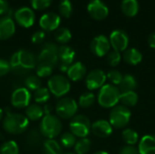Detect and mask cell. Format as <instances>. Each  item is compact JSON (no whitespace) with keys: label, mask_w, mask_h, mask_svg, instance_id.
Listing matches in <instances>:
<instances>
[{"label":"cell","mask_w":155,"mask_h":154,"mask_svg":"<svg viewBox=\"0 0 155 154\" xmlns=\"http://www.w3.org/2000/svg\"><path fill=\"white\" fill-rule=\"evenodd\" d=\"M76 137L72 133H64L60 138V143L64 148H71L76 143Z\"/></svg>","instance_id":"cell-36"},{"label":"cell","mask_w":155,"mask_h":154,"mask_svg":"<svg viewBox=\"0 0 155 154\" xmlns=\"http://www.w3.org/2000/svg\"><path fill=\"white\" fill-rule=\"evenodd\" d=\"M85 74H86V67L81 62H76L71 64L67 71L68 78L74 82L81 81L85 76Z\"/></svg>","instance_id":"cell-19"},{"label":"cell","mask_w":155,"mask_h":154,"mask_svg":"<svg viewBox=\"0 0 155 154\" xmlns=\"http://www.w3.org/2000/svg\"><path fill=\"white\" fill-rule=\"evenodd\" d=\"M92 143L88 138H81L76 142L74 145V151L76 154H86L91 149Z\"/></svg>","instance_id":"cell-31"},{"label":"cell","mask_w":155,"mask_h":154,"mask_svg":"<svg viewBox=\"0 0 155 154\" xmlns=\"http://www.w3.org/2000/svg\"><path fill=\"white\" fill-rule=\"evenodd\" d=\"M121 91L112 84H104L99 91L98 103L104 108H114L120 101Z\"/></svg>","instance_id":"cell-3"},{"label":"cell","mask_w":155,"mask_h":154,"mask_svg":"<svg viewBox=\"0 0 155 154\" xmlns=\"http://www.w3.org/2000/svg\"><path fill=\"white\" fill-rule=\"evenodd\" d=\"M58 48L59 47L54 43L45 44L38 55V62L50 63L55 66L58 62Z\"/></svg>","instance_id":"cell-12"},{"label":"cell","mask_w":155,"mask_h":154,"mask_svg":"<svg viewBox=\"0 0 155 154\" xmlns=\"http://www.w3.org/2000/svg\"><path fill=\"white\" fill-rule=\"evenodd\" d=\"M138 151L140 154H155V135L143 136L139 143Z\"/></svg>","instance_id":"cell-20"},{"label":"cell","mask_w":155,"mask_h":154,"mask_svg":"<svg viewBox=\"0 0 155 154\" xmlns=\"http://www.w3.org/2000/svg\"><path fill=\"white\" fill-rule=\"evenodd\" d=\"M93 133L99 138H107L113 133V126L105 120H99L92 124Z\"/></svg>","instance_id":"cell-18"},{"label":"cell","mask_w":155,"mask_h":154,"mask_svg":"<svg viewBox=\"0 0 155 154\" xmlns=\"http://www.w3.org/2000/svg\"><path fill=\"white\" fill-rule=\"evenodd\" d=\"M121 8L126 16L133 17L136 15L139 11V4L137 0H123Z\"/></svg>","instance_id":"cell-23"},{"label":"cell","mask_w":155,"mask_h":154,"mask_svg":"<svg viewBox=\"0 0 155 154\" xmlns=\"http://www.w3.org/2000/svg\"><path fill=\"white\" fill-rule=\"evenodd\" d=\"M74 57H75V52L70 46L64 44L58 48V59L61 61V64L71 65Z\"/></svg>","instance_id":"cell-21"},{"label":"cell","mask_w":155,"mask_h":154,"mask_svg":"<svg viewBox=\"0 0 155 154\" xmlns=\"http://www.w3.org/2000/svg\"><path fill=\"white\" fill-rule=\"evenodd\" d=\"M40 141V134L36 130H32L27 135V142L30 143H37Z\"/></svg>","instance_id":"cell-43"},{"label":"cell","mask_w":155,"mask_h":154,"mask_svg":"<svg viewBox=\"0 0 155 154\" xmlns=\"http://www.w3.org/2000/svg\"><path fill=\"white\" fill-rule=\"evenodd\" d=\"M94 154H109L108 152H103V151H101V152H95V153Z\"/></svg>","instance_id":"cell-48"},{"label":"cell","mask_w":155,"mask_h":154,"mask_svg":"<svg viewBox=\"0 0 155 154\" xmlns=\"http://www.w3.org/2000/svg\"><path fill=\"white\" fill-rule=\"evenodd\" d=\"M45 35L44 31H36L32 35V42L34 44H41L45 39Z\"/></svg>","instance_id":"cell-42"},{"label":"cell","mask_w":155,"mask_h":154,"mask_svg":"<svg viewBox=\"0 0 155 154\" xmlns=\"http://www.w3.org/2000/svg\"><path fill=\"white\" fill-rule=\"evenodd\" d=\"M29 125V120L21 113H8L3 121L4 130L10 134H21L25 132Z\"/></svg>","instance_id":"cell-2"},{"label":"cell","mask_w":155,"mask_h":154,"mask_svg":"<svg viewBox=\"0 0 155 154\" xmlns=\"http://www.w3.org/2000/svg\"><path fill=\"white\" fill-rule=\"evenodd\" d=\"M137 87V81L136 79L131 74H125L123 77L121 84H119V90L121 93L132 92L134 91Z\"/></svg>","instance_id":"cell-25"},{"label":"cell","mask_w":155,"mask_h":154,"mask_svg":"<svg viewBox=\"0 0 155 154\" xmlns=\"http://www.w3.org/2000/svg\"><path fill=\"white\" fill-rule=\"evenodd\" d=\"M54 65L50 64V63H46V62H39L38 64L36 65V75L40 78H45L50 76L53 74Z\"/></svg>","instance_id":"cell-28"},{"label":"cell","mask_w":155,"mask_h":154,"mask_svg":"<svg viewBox=\"0 0 155 154\" xmlns=\"http://www.w3.org/2000/svg\"><path fill=\"white\" fill-rule=\"evenodd\" d=\"M58 10L64 17H70L73 13V6L70 0H62L59 4Z\"/></svg>","instance_id":"cell-37"},{"label":"cell","mask_w":155,"mask_h":154,"mask_svg":"<svg viewBox=\"0 0 155 154\" xmlns=\"http://www.w3.org/2000/svg\"><path fill=\"white\" fill-rule=\"evenodd\" d=\"M11 70V66L8 61L5 59H0V77L7 74Z\"/></svg>","instance_id":"cell-41"},{"label":"cell","mask_w":155,"mask_h":154,"mask_svg":"<svg viewBox=\"0 0 155 154\" xmlns=\"http://www.w3.org/2000/svg\"><path fill=\"white\" fill-rule=\"evenodd\" d=\"M15 21L18 23V25H20L23 27H30L34 25L35 23V15L34 13V11L26 6L21 7L19 9H17L15 12Z\"/></svg>","instance_id":"cell-15"},{"label":"cell","mask_w":155,"mask_h":154,"mask_svg":"<svg viewBox=\"0 0 155 154\" xmlns=\"http://www.w3.org/2000/svg\"><path fill=\"white\" fill-rule=\"evenodd\" d=\"M106 78L107 77L103 70L94 69L87 74L85 79V85L89 90L101 89L104 85Z\"/></svg>","instance_id":"cell-11"},{"label":"cell","mask_w":155,"mask_h":154,"mask_svg":"<svg viewBox=\"0 0 155 154\" xmlns=\"http://www.w3.org/2000/svg\"><path fill=\"white\" fill-rule=\"evenodd\" d=\"M89 15L95 20H104L107 17L109 9L107 5L101 0H92L87 5Z\"/></svg>","instance_id":"cell-14"},{"label":"cell","mask_w":155,"mask_h":154,"mask_svg":"<svg viewBox=\"0 0 155 154\" xmlns=\"http://www.w3.org/2000/svg\"><path fill=\"white\" fill-rule=\"evenodd\" d=\"M72 37L71 32L66 27H58L54 33L55 40L60 44H66L70 41Z\"/></svg>","instance_id":"cell-30"},{"label":"cell","mask_w":155,"mask_h":154,"mask_svg":"<svg viewBox=\"0 0 155 154\" xmlns=\"http://www.w3.org/2000/svg\"><path fill=\"white\" fill-rule=\"evenodd\" d=\"M25 88H27L29 91H36L40 87H42V82L40 80V77L37 75H29L25 81Z\"/></svg>","instance_id":"cell-35"},{"label":"cell","mask_w":155,"mask_h":154,"mask_svg":"<svg viewBox=\"0 0 155 154\" xmlns=\"http://www.w3.org/2000/svg\"><path fill=\"white\" fill-rule=\"evenodd\" d=\"M114 85H119L123 80L124 75L117 70H111L108 72L107 76H106Z\"/></svg>","instance_id":"cell-39"},{"label":"cell","mask_w":155,"mask_h":154,"mask_svg":"<svg viewBox=\"0 0 155 154\" xmlns=\"http://www.w3.org/2000/svg\"><path fill=\"white\" fill-rule=\"evenodd\" d=\"M11 70L17 74H25L35 68L36 61L34 54L27 50H18L10 58Z\"/></svg>","instance_id":"cell-1"},{"label":"cell","mask_w":155,"mask_h":154,"mask_svg":"<svg viewBox=\"0 0 155 154\" xmlns=\"http://www.w3.org/2000/svg\"><path fill=\"white\" fill-rule=\"evenodd\" d=\"M119 154H140L137 148H135L134 145H127L124 146Z\"/></svg>","instance_id":"cell-44"},{"label":"cell","mask_w":155,"mask_h":154,"mask_svg":"<svg viewBox=\"0 0 155 154\" xmlns=\"http://www.w3.org/2000/svg\"><path fill=\"white\" fill-rule=\"evenodd\" d=\"M110 44L114 50L117 52H124L129 44V37L124 30L117 29L110 34Z\"/></svg>","instance_id":"cell-10"},{"label":"cell","mask_w":155,"mask_h":154,"mask_svg":"<svg viewBox=\"0 0 155 154\" xmlns=\"http://www.w3.org/2000/svg\"><path fill=\"white\" fill-rule=\"evenodd\" d=\"M122 137L128 145H134L138 140H139V135L138 133L133 130V129H125L122 133Z\"/></svg>","instance_id":"cell-32"},{"label":"cell","mask_w":155,"mask_h":154,"mask_svg":"<svg viewBox=\"0 0 155 154\" xmlns=\"http://www.w3.org/2000/svg\"><path fill=\"white\" fill-rule=\"evenodd\" d=\"M3 115H4V112H3V110L0 108V121H1L2 118H3Z\"/></svg>","instance_id":"cell-47"},{"label":"cell","mask_w":155,"mask_h":154,"mask_svg":"<svg viewBox=\"0 0 155 154\" xmlns=\"http://www.w3.org/2000/svg\"><path fill=\"white\" fill-rule=\"evenodd\" d=\"M131 111L128 109V107L124 105H116L114 106L109 116V123L113 127H115L117 129L125 127L131 119Z\"/></svg>","instance_id":"cell-5"},{"label":"cell","mask_w":155,"mask_h":154,"mask_svg":"<svg viewBox=\"0 0 155 154\" xmlns=\"http://www.w3.org/2000/svg\"><path fill=\"white\" fill-rule=\"evenodd\" d=\"M121 54H120V52H117L115 50H113V51H110L108 54H107V63L111 65V66H116L119 64V63L121 62Z\"/></svg>","instance_id":"cell-38"},{"label":"cell","mask_w":155,"mask_h":154,"mask_svg":"<svg viewBox=\"0 0 155 154\" xmlns=\"http://www.w3.org/2000/svg\"><path fill=\"white\" fill-rule=\"evenodd\" d=\"M66 154H74V153H71V152H69V153H66Z\"/></svg>","instance_id":"cell-49"},{"label":"cell","mask_w":155,"mask_h":154,"mask_svg":"<svg viewBox=\"0 0 155 154\" xmlns=\"http://www.w3.org/2000/svg\"><path fill=\"white\" fill-rule=\"evenodd\" d=\"M60 23H61V18L59 15L54 12H48L44 14L39 20V25L41 28L45 31L56 30Z\"/></svg>","instance_id":"cell-16"},{"label":"cell","mask_w":155,"mask_h":154,"mask_svg":"<svg viewBox=\"0 0 155 154\" xmlns=\"http://www.w3.org/2000/svg\"><path fill=\"white\" fill-rule=\"evenodd\" d=\"M139 100L138 94L134 92H126V93H122L120 96V102L123 103V105L126 107H133L137 104Z\"/></svg>","instance_id":"cell-27"},{"label":"cell","mask_w":155,"mask_h":154,"mask_svg":"<svg viewBox=\"0 0 155 154\" xmlns=\"http://www.w3.org/2000/svg\"><path fill=\"white\" fill-rule=\"evenodd\" d=\"M0 154H19V147L14 141L5 142L0 147Z\"/></svg>","instance_id":"cell-34"},{"label":"cell","mask_w":155,"mask_h":154,"mask_svg":"<svg viewBox=\"0 0 155 154\" xmlns=\"http://www.w3.org/2000/svg\"><path fill=\"white\" fill-rule=\"evenodd\" d=\"M123 59L125 63L131 65H136L143 60V54L136 48L126 49L123 54Z\"/></svg>","instance_id":"cell-22"},{"label":"cell","mask_w":155,"mask_h":154,"mask_svg":"<svg viewBox=\"0 0 155 154\" xmlns=\"http://www.w3.org/2000/svg\"><path fill=\"white\" fill-rule=\"evenodd\" d=\"M47 85L50 93L56 97H62L68 93L71 87L69 80L62 74L52 76L48 80Z\"/></svg>","instance_id":"cell-7"},{"label":"cell","mask_w":155,"mask_h":154,"mask_svg":"<svg viewBox=\"0 0 155 154\" xmlns=\"http://www.w3.org/2000/svg\"><path fill=\"white\" fill-rule=\"evenodd\" d=\"M94 102H95V95L91 92H86L81 94V96L79 97L78 103L82 108H89L94 103Z\"/></svg>","instance_id":"cell-33"},{"label":"cell","mask_w":155,"mask_h":154,"mask_svg":"<svg viewBox=\"0 0 155 154\" xmlns=\"http://www.w3.org/2000/svg\"><path fill=\"white\" fill-rule=\"evenodd\" d=\"M31 93L25 87H20L15 89L11 95V103L15 108L25 109L30 105Z\"/></svg>","instance_id":"cell-9"},{"label":"cell","mask_w":155,"mask_h":154,"mask_svg":"<svg viewBox=\"0 0 155 154\" xmlns=\"http://www.w3.org/2000/svg\"><path fill=\"white\" fill-rule=\"evenodd\" d=\"M78 109V104L74 99L71 97H64L58 101L55 106L57 115L64 120L72 119L75 116Z\"/></svg>","instance_id":"cell-8"},{"label":"cell","mask_w":155,"mask_h":154,"mask_svg":"<svg viewBox=\"0 0 155 154\" xmlns=\"http://www.w3.org/2000/svg\"><path fill=\"white\" fill-rule=\"evenodd\" d=\"M44 109L38 103L30 104L25 108V116L30 121H38L44 117Z\"/></svg>","instance_id":"cell-24"},{"label":"cell","mask_w":155,"mask_h":154,"mask_svg":"<svg viewBox=\"0 0 155 154\" xmlns=\"http://www.w3.org/2000/svg\"><path fill=\"white\" fill-rule=\"evenodd\" d=\"M148 43H149V45L152 47V48H154L155 49V32L152 33L148 38Z\"/></svg>","instance_id":"cell-46"},{"label":"cell","mask_w":155,"mask_h":154,"mask_svg":"<svg viewBox=\"0 0 155 154\" xmlns=\"http://www.w3.org/2000/svg\"><path fill=\"white\" fill-rule=\"evenodd\" d=\"M44 154H63L60 144L54 139H47L43 145Z\"/></svg>","instance_id":"cell-26"},{"label":"cell","mask_w":155,"mask_h":154,"mask_svg":"<svg viewBox=\"0 0 155 154\" xmlns=\"http://www.w3.org/2000/svg\"><path fill=\"white\" fill-rule=\"evenodd\" d=\"M60 119L52 114H45L40 123V133L47 139H54L62 132Z\"/></svg>","instance_id":"cell-4"},{"label":"cell","mask_w":155,"mask_h":154,"mask_svg":"<svg viewBox=\"0 0 155 154\" xmlns=\"http://www.w3.org/2000/svg\"><path fill=\"white\" fill-rule=\"evenodd\" d=\"M15 31V25L11 16L4 15L0 17V40L10 38Z\"/></svg>","instance_id":"cell-17"},{"label":"cell","mask_w":155,"mask_h":154,"mask_svg":"<svg viewBox=\"0 0 155 154\" xmlns=\"http://www.w3.org/2000/svg\"><path fill=\"white\" fill-rule=\"evenodd\" d=\"M53 0H31L32 7L35 10H43L47 8Z\"/></svg>","instance_id":"cell-40"},{"label":"cell","mask_w":155,"mask_h":154,"mask_svg":"<svg viewBox=\"0 0 155 154\" xmlns=\"http://www.w3.org/2000/svg\"><path fill=\"white\" fill-rule=\"evenodd\" d=\"M69 127L70 132L75 137L86 138V136L90 133L92 124L88 117L83 114H79L72 118Z\"/></svg>","instance_id":"cell-6"},{"label":"cell","mask_w":155,"mask_h":154,"mask_svg":"<svg viewBox=\"0 0 155 154\" xmlns=\"http://www.w3.org/2000/svg\"><path fill=\"white\" fill-rule=\"evenodd\" d=\"M91 51L93 52L94 54L102 57L105 54H107L110 52L111 48V44L109 39L104 36V35H97L95 36L90 44Z\"/></svg>","instance_id":"cell-13"},{"label":"cell","mask_w":155,"mask_h":154,"mask_svg":"<svg viewBox=\"0 0 155 154\" xmlns=\"http://www.w3.org/2000/svg\"><path fill=\"white\" fill-rule=\"evenodd\" d=\"M9 12V5L6 0H0V15H7Z\"/></svg>","instance_id":"cell-45"},{"label":"cell","mask_w":155,"mask_h":154,"mask_svg":"<svg viewBox=\"0 0 155 154\" xmlns=\"http://www.w3.org/2000/svg\"><path fill=\"white\" fill-rule=\"evenodd\" d=\"M50 91L46 87H40L34 93V101L35 103H45L50 99Z\"/></svg>","instance_id":"cell-29"}]
</instances>
